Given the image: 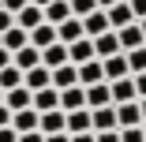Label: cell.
Instances as JSON below:
<instances>
[{"label": "cell", "mask_w": 146, "mask_h": 142, "mask_svg": "<svg viewBox=\"0 0 146 142\" xmlns=\"http://www.w3.org/2000/svg\"><path fill=\"white\" fill-rule=\"evenodd\" d=\"M41 22H45V8H38V4H26L23 11H15V26H23L26 34L34 26H41Z\"/></svg>", "instance_id": "cell-8"}, {"label": "cell", "mask_w": 146, "mask_h": 142, "mask_svg": "<svg viewBox=\"0 0 146 142\" xmlns=\"http://www.w3.org/2000/svg\"><path fill=\"white\" fill-rule=\"evenodd\" d=\"M52 41H56V26H52V22H41V26H34V30H30V45L49 49Z\"/></svg>", "instance_id": "cell-26"}, {"label": "cell", "mask_w": 146, "mask_h": 142, "mask_svg": "<svg viewBox=\"0 0 146 142\" xmlns=\"http://www.w3.org/2000/svg\"><path fill=\"white\" fill-rule=\"evenodd\" d=\"M112 4H120V0H98V8H112Z\"/></svg>", "instance_id": "cell-42"}, {"label": "cell", "mask_w": 146, "mask_h": 142, "mask_svg": "<svg viewBox=\"0 0 146 142\" xmlns=\"http://www.w3.org/2000/svg\"><path fill=\"white\" fill-rule=\"evenodd\" d=\"M19 142H45V135L41 131H26V135H19Z\"/></svg>", "instance_id": "cell-38"}, {"label": "cell", "mask_w": 146, "mask_h": 142, "mask_svg": "<svg viewBox=\"0 0 146 142\" xmlns=\"http://www.w3.org/2000/svg\"><path fill=\"white\" fill-rule=\"evenodd\" d=\"M139 108H142V120H146V97H139Z\"/></svg>", "instance_id": "cell-44"}, {"label": "cell", "mask_w": 146, "mask_h": 142, "mask_svg": "<svg viewBox=\"0 0 146 142\" xmlns=\"http://www.w3.org/2000/svg\"><path fill=\"white\" fill-rule=\"evenodd\" d=\"M4 105H8L11 112H23V108H30V105H34V90H30V86L4 90Z\"/></svg>", "instance_id": "cell-6"}, {"label": "cell", "mask_w": 146, "mask_h": 142, "mask_svg": "<svg viewBox=\"0 0 146 142\" xmlns=\"http://www.w3.org/2000/svg\"><path fill=\"white\" fill-rule=\"evenodd\" d=\"M26 86H30V90H45V86H52V71L45 67V64H38V67H30V71H26Z\"/></svg>", "instance_id": "cell-24"}, {"label": "cell", "mask_w": 146, "mask_h": 142, "mask_svg": "<svg viewBox=\"0 0 146 142\" xmlns=\"http://www.w3.org/2000/svg\"><path fill=\"white\" fill-rule=\"evenodd\" d=\"M86 105H90V108L112 105V86H109V82H98V86H86Z\"/></svg>", "instance_id": "cell-23"}, {"label": "cell", "mask_w": 146, "mask_h": 142, "mask_svg": "<svg viewBox=\"0 0 146 142\" xmlns=\"http://www.w3.org/2000/svg\"><path fill=\"white\" fill-rule=\"evenodd\" d=\"M11 26H15V15H11L8 8H0V34H4V30H11Z\"/></svg>", "instance_id": "cell-31"}, {"label": "cell", "mask_w": 146, "mask_h": 142, "mask_svg": "<svg viewBox=\"0 0 146 142\" xmlns=\"http://www.w3.org/2000/svg\"><path fill=\"white\" fill-rule=\"evenodd\" d=\"M34 108H38V112H52V108H60V90H56V86L34 90Z\"/></svg>", "instance_id": "cell-21"}, {"label": "cell", "mask_w": 146, "mask_h": 142, "mask_svg": "<svg viewBox=\"0 0 146 142\" xmlns=\"http://www.w3.org/2000/svg\"><path fill=\"white\" fill-rule=\"evenodd\" d=\"M60 108H64V112L90 108V105H86V86H68V90H60Z\"/></svg>", "instance_id": "cell-14"}, {"label": "cell", "mask_w": 146, "mask_h": 142, "mask_svg": "<svg viewBox=\"0 0 146 142\" xmlns=\"http://www.w3.org/2000/svg\"><path fill=\"white\" fill-rule=\"evenodd\" d=\"M94 52H98V60L124 52V49H120V38H116V30H105V34H98V38H94Z\"/></svg>", "instance_id": "cell-11"}, {"label": "cell", "mask_w": 146, "mask_h": 142, "mask_svg": "<svg viewBox=\"0 0 146 142\" xmlns=\"http://www.w3.org/2000/svg\"><path fill=\"white\" fill-rule=\"evenodd\" d=\"M26 4H30V0H0V8H8L11 15H15V11H23Z\"/></svg>", "instance_id": "cell-32"}, {"label": "cell", "mask_w": 146, "mask_h": 142, "mask_svg": "<svg viewBox=\"0 0 146 142\" xmlns=\"http://www.w3.org/2000/svg\"><path fill=\"white\" fill-rule=\"evenodd\" d=\"M131 79H135V94L146 97V71H139V75H131Z\"/></svg>", "instance_id": "cell-33"}, {"label": "cell", "mask_w": 146, "mask_h": 142, "mask_svg": "<svg viewBox=\"0 0 146 142\" xmlns=\"http://www.w3.org/2000/svg\"><path fill=\"white\" fill-rule=\"evenodd\" d=\"M52 86H56V90L79 86V67H75V64H60V67H52Z\"/></svg>", "instance_id": "cell-18"}, {"label": "cell", "mask_w": 146, "mask_h": 142, "mask_svg": "<svg viewBox=\"0 0 146 142\" xmlns=\"http://www.w3.org/2000/svg\"><path fill=\"white\" fill-rule=\"evenodd\" d=\"M79 38H86V26H82V19H79V15H71V19H64L60 26H56V41L71 45V41H79Z\"/></svg>", "instance_id": "cell-4"}, {"label": "cell", "mask_w": 146, "mask_h": 142, "mask_svg": "<svg viewBox=\"0 0 146 142\" xmlns=\"http://www.w3.org/2000/svg\"><path fill=\"white\" fill-rule=\"evenodd\" d=\"M98 142H120V131H94Z\"/></svg>", "instance_id": "cell-36"}, {"label": "cell", "mask_w": 146, "mask_h": 142, "mask_svg": "<svg viewBox=\"0 0 146 142\" xmlns=\"http://www.w3.org/2000/svg\"><path fill=\"white\" fill-rule=\"evenodd\" d=\"M127 67H131V75L146 71V45H139V49H131V52H127Z\"/></svg>", "instance_id": "cell-28"}, {"label": "cell", "mask_w": 146, "mask_h": 142, "mask_svg": "<svg viewBox=\"0 0 146 142\" xmlns=\"http://www.w3.org/2000/svg\"><path fill=\"white\" fill-rule=\"evenodd\" d=\"M11 64H15L23 75H26L30 67H38V64H41V49H38V45H23V49L11 56Z\"/></svg>", "instance_id": "cell-12"}, {"label": "cell", "mask_w": 146, "mask_h": 142, "mask_svg": "<svg viewBox=\"0 0 146 142\" xmlns=\"http://www.w3.org/2000/svg\"><path fill=\"white\" fill-rule=\"evenodd\" d=\"M112 86V105H124V101H139V94H135V79L127 75V79H116V82H109Z\"/></svg>", "instance_id": "cell-16"}, {"label": "cell", "mask_w": 146, "mask_h": 142, "mask_svg": "<svg viewBox=\"0 0 146 142\" xmlns=\"http://www.w3.org/2000/svg\"><path fill=\"white\" fill-rule=\"evenodd\" d=\"M82 131H94L90 108H75V112H68V135H82Z\"/></svg>", "instance_id": "cell-20"}, {"label": "cell", "mask_w": 146, "mask_h": 142, "mask_svg": "<svg viewBox=\"0 0 146 142\" xmlns=\"http://www.w3.org/2000/svg\"><path fill=\"white\" fill-rule=\"evenodd\" d=\"M56 131H68V112L64 108L41 112V135H56Z\"/></svg>", "instance_id": "cell-19"}, {"label": "cell", "mask_w": 146, "mask_h": 142, "mask_svg": "<svg viewBox=\"0 0 146 142\" xmlns=\"http://www.w3.org/2000/svg\"><path fill=\"white\" fill-rule=\"evenodd\" d=\"M98 82H105V64L94 56V60L79 64V86H98Z\"/></svg>", "instance_id": "cell-2"}, {"label": "cell", "mask_w": 146, "mask_h": 142, "mask_svg": "<svg viewBox=\"0 0 146 142\" xmlns=\"http://www.w3.org/2000/svg\"><path fill=\"white\" fill-rule=\"evenodd\" d=\"M116 124H120V127H142L146 120H142L139 101H124V105H116Z\"/></svg>", "instance_id": "cell-5"}, {"label": "cell", "mask_w": 146, "mask_h": 142, "mask_svg": "<svg viewBox=\"0 0 146 142\" xmlns=\"http://www.w3.org/2000/svg\"><path fill=\"white\" fill-rule=\"evenodd\" d=\"M139 26H142V34H146V19H139Z\"/></svg>", "instance_id": "cell-45"}, {"label": "cell", "mask_w": 146, "mask_h": 142, "mask_svg": "<svg viewBox=\"0 0 146 142\" xmlns=\"http://www.w3.org/2000/svg\"><path fill=\"white\" fill-rule=\"evenodd\" d=\"M105 82H116V79H127L131 67H127V52H116V56H105Z\"/></svg>", "instance_id": "cell-1"}, {"label": "cell", "mask_w": 146, "mask_h": 142, "mask_svg": "<svg viewBox=\"0 0 146 142\" xmlns=\"http://www.w3.org/2000/svg\"><path fill=\"white\" fill-rule=\"evenodd\" d=\"M142 127H146V124H142Z\"/></svg>", "instance_id": "cell-47"}, {"label": "cell", "mask_w": 146, "mask_h": 142, "mask_svg": "<svg viewBox=\"0 0 146 142\" xmlns=\"http://www.w3.org/2000/svg\"><path fill=\"white\" fill-rule=\"evenodd\" d=\"M41 64L52 71V67H60V64H71V56H68V45L64 41H52L49 49H41Z\"/></svg>", "instance_id": "cell-13"}, {"label": "cell", "mask_w": 146, "mask_h": 142, "mask_svg": "<svg viewBox=\"0 0 146 142\" xmlns=\"http://www.w3.org/2000/svg\"><path fill=\"white\" fill-rule=\"evenodd\" d=\"M120 142H146V127H120Z\"/></svg>", "instance_id": "cell-30"}, {"label": "cell", "mask_w": 146, "mask_h": 142, "mask_svg": "<svg viewBox=\"0 0 146 142\" xmlns=\"http://www.w3.org/2000/svg\"><path fill=\"white\" fill-rule=\"evenodd\" d=\"M11 56H15V52H8L4 45H0V67H8V64H11Z\"/></svg>", "instance_id": "cell-41"}, {"label": "cell", "mask_w": 146, "mask_h": 142, "mask_svg": "<svg viewBox=\"0 0 146 142\" xmlns=\"http://www.w3.org/2000/svg\"><path fill=\"white\" fill-rule=\"evenodd\" d=\"M90 116H94V131H120V124H116V105L90 108Z\"/></svg>", "instance_id": "cell-9"}, {"label": "cell", "mask_w": 146, "mask_h": 142, "mask_svg": "<svg viewBox=\"0 0 146 142\" xmlns=\"http://www.w3.org/2000/svg\"><path fill=\"white\" fill-rule=\"evenodd\" d=\"M116 38H120V49H124V52H131V49L146 45V34H142V26H139V22L120 26V30H116Z\"/></svg>", "instance_id": "cell-10"}, {"label": "cell", "mask_w": 146, "mask_h": 142, "mask_svg": "<svg viewBox=\"0 0 146 142\" xmlns=\"http://www.w3.org/2000/svg\"><path fill=\"white\" fill-rule=\"evenodd\" d=\"M64 19H71V0H52V4L45 8V22L60 26Z\"/></svg>", "instance_id": "cell-25"}, {"label": "cell", "mask_w": 146, "mask_h": 142, "mask_svg": "<svg viewBox=\"0 0 146 142\" xmlns=\"http://www.w3.org/2000/svg\"><path fill=\"white\" fill-rule=\"evenodd\" d=\"M71 142H98L94 131H82V135H71Z\"/></svg>", "instance_id": "cell-40"}, {"label": "cell", "mask_w": 146, "mask_h": 142, "mask_svg": "<svg viewBox=\"0 0 146 142\" xmlns=\"http://www.w3.org/2000/svg\"><path fill=\"white\" fill-rule=\"evenodd\" d=\"M0 142H19V131L15 127H0Z\"/></svg>", "instance_id": "cell-35"}, {"label": "cell", "mask_w": 146, "mask_h": 142, "mask_svg": "<svg viewBox=\"0 0 146 142\" xmlns=\"http://www.w3.org/2000/svg\"><path fill=\"white\" fill-rule=\"evenodd\" d=\"M30 4H38V8H49V4H52V0H30Z\"/></svg>", "instance_id": "cell-43"}, {"label": "cell", "mask_w": 146, "mask_h": 142, "mask_svg": "<svg viewBox=\"0 0 146 142\" xmlns=\"http://www.w3.org/2000/svg\"><path fill=\"white\" fill-rule=\"evenodd\" d=\"M26 75L15 67V64H8V67H0V90H15V86H26L23 82Z\"/></svg>", "instance_id": "cell-27"}, {"label": "cell", "mask_w": 146, "mask_h": 142, "mask_svg": "<svg viewBox=\"0 0 146 142\" xmlns=\"http://www.w3.org/2000/svg\"><path fill=\"white\" fill-rule=\"evenodd\" d=\"M105 11H109V26H112V30H120V26H131V22H139L127 0H120V4H112V8H105Z\"/></svg>", "instance_id": "cell-7"}, {"label": "cell", "mask_w": 146, "mask_h": 142, "mask_svg": "<svg viewBox=\"0 0 146 142\" xmlns=\"http://www.w3.org/2000/svg\"><path fill=\"white\" fill-rule=\"evenodd\" d=\"M45 142H71L68 131H56V135H45Z\"/></svg>", "instance_id": "cell-39"}, {"label": "cell", "mask_w": 146, "mask_h": 142, "mask_svg": "<svg viewBox=\"0 0 146 142\" xmlns=\"http://www.w3.org/2000/svg\"><path fill=\"white\" fill-rule=\"evenodd\" d=\"M11 116H15V112L8 105H0V127H11Z\"/></svg>", "instance_id": "cell-37"}, {"label": "cell", "mask_w": 146, "mask_h": 142, "mask_svg": "<svg viewBox=\"0 0 146 142\" xmlns=\"http://www.w3.org/2000/svg\"><path fill=\"white\" fill-rule=\"evenodd\" d=\"M68 56H71V64L79 67V64H86V60H94V38H79V41H71L68 45Z\"/></svg>", "instance_id": "cell-15"}, {"label": "cell", "mask_w": 146, "mask_h": 142, "mask_svg": "<svg viewBox=\"0 0 146 142\" xmlns=\"http://www.w3.org/2000/svg\"><path fill=\"white\" fill-rule=\"evenodd\" d=\"M11 127L19 131V135H26V131H41V112L30 105V108H23V112H15L11 116Z\"/></svg>", "instance_id": "cell-3"}, {"label": "cell", "mask_w": 146, "mask_h": 142, "mask_svg": "<svg viewBox=\"0 0 146 142\" xmlns=\"http://www.w3.org/2000/svg\"><path fill=\"white\" fill-rule=\"evenodd\" d=\"M131 4V11H135V19H146V0H127Z\"/></svg>", "instance_id": "cell-34"}, {"label": "cell", "mask_w": 146, "mask_h": 142, "mask_svg": "<svg viewBox=\"0 0 146 142\" xmlns=\"http://www.w3.org/2000/svg\"><path fill=\"white\" fill-rule=\"evenodd\" d=\"M82 26H86V38H98V34H105V30H112L109 26V11L105 8H98V11H90L82 19Z\"/></svg>", "instance_id": "cell-17"}, {"label": "cell", "mask_w": 146, "mask_h": 142, "mask_svg": "<svg viewBox=\"0 0 146 142\" xmlns=\"http://www.w3.org/2000/svg\"><path fill=\"white\" fill-rule=\"evenodd\" d=\"M0 105H4V90H0Z\"/></svg>", "instance_id": "cell-46"}, {"label": "cell", "mask_w": 146, "mask_h": 142, "mask_svg": "<svg viewBox=\"0 0 146 142\" xmlns=\"http://www.w3.org/2000/svg\"><path fill=\"white\" fill-rule=\"evenodd\" d=\"M90 11H98V0H71V15H79V19H86Z\"/></svg>", "instance_id": "cell-29"}, {"label": "cell", "mask_w": 146, "mask_h": 142, "mask_svg": "<svg viewBox=\"0 0 146 142\" xmlns=\"http://www.w3.org/2000/svg\"><path fill=\"white\" fill-rule=\"evenodd\" d=\"M0 45H4L8 52H19L23 45H30V34H26L23 26H11V30H4V34H0Z\"/></svg>", "instance_id": "cell-22"}]
</instances>
